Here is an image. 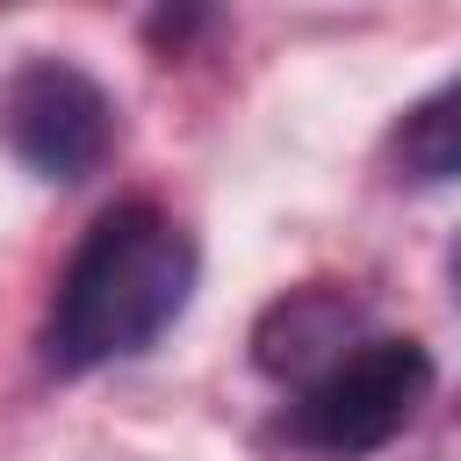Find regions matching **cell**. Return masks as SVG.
Returning a JSON list of instances; mask_svg holds the SVG:
<instances>
[{
  "label": "cell",
  "mask_w": 461,
  "mask_h": 461,
  "mask_svg": "<svg viewBox=\"0 0 461 461\" xmlns=\"http://www.w3.org/2000/svg\"><path fill=\"white\" fill-rule=\"evenodd\" d=\"M0 137L36 180H86L115 151V101L72 58H29L0 86Z\"/></svg>",
  "instance_id": "3"
},
{
  "label": "cell",
  "mask_w": 461,
  "mask_h": 461,
  "mask_svg": "<svg viewBox=\"0 0 461 461\" xmlns=\"http://www.w3.org/2000/svg\"><path fill=\"white\" fill-rule=\"evenodd\" d=\"M353 295L346 288H331V281H310V288H288L267 317H259V331H252V360L267 367V375H317L339 346H353L346 331H353Z\"/></svg>",
  "instance_id": "4"
},
{
  "label": "cell",
  "mask_w": 461,
  "mask_h": 461,
  "mask_svg": "<svg viewBox=\"0 0 461 461\" xmlns=\"http://www.w3.org/2000/svg\"><path fill=\"white\" fill-rule=\"evenodd\" d=\"M432 396V353L418 339H353L339 346L288 403V432L324 461L382 454L418 403Z\"/></svg>",
  "instance_id": "2"
},
{
  "label": "cell",
  "mask_w": 461,
  "mask_h": 461,
  "mask_svg": "<svg viewBox=\"0 0 461 461\" xmlns=\"http://www.w3.org/2000/svg\"><path fill=\"white\" fill-rule=\"evenodd\" d=\"M194 274H202L194 238L158 202L101 209L58 274V295L43 317V360L58 375H94L158 346V331L187 310Z\"/></svg>",
  "instance_id": "1"
},
{
  "label": "cell",
  "mask_w": 461,
  "mask_h": 461,
  "mask_svg": "<svg viewBox=\"0 0 461 461\" xmlns=\"http://www.w3.org/2000/svg\"><path fill=\"white\" fill-rule=\"evenodd\" d=\"M454 295H461V252H454Z\"/></svg>",
  "instance_id": "6"
},
{
  "label": "cell",
  "mask_w": 461,
  "mask_h": 461,
  "mask_svg": "<svg viewBox=\"0 0 461 461\" xmlns=\"http://www.w3.org/2000/svg\"><path fill=\"white\" fill-rule=\"evenodd\" d=\"M389 166L403 187H447L461 180V72L447 86H432L425 101L403 108L396 137H389Z\"/></svg>",
  "instance_id": "5"
}]
</instances>
